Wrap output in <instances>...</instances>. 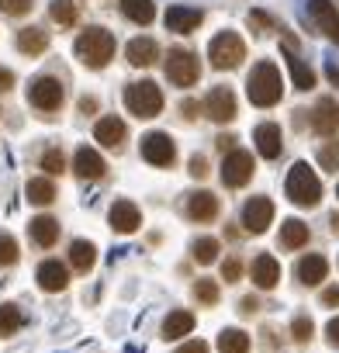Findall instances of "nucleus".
<instances>
[{"mask_svg":"<svg viewBox=\"0 0 339 353\" xmlns=\"http://www.w3.org/2000/svg\"><path fill=\"white\" fill-rule=\"evenodd\" d=\"M76 59L87 66V70H104L107 63H111V56H114V35L107 32V28H87V32H80L76 35Z\"/></svg>","mask_w":339,"mask_h":353,"instance_id":"obj_1","label":"nucleus"},{"mask_svg":"<svg viewBox=\"0 0 339 353\" xmlns=\"http://www.w3.org/2000/svg\"><path fill=\"white\" fill-rule=\"evenodd\" d=\"M246 94H249V101L256 104V108H274L277 101H280V94H284V83H280V70L274 66V63H256L253 66V73H249V80H246Z\"/></svg>","mask_w":339,"mask_h":353,"instance_id":"obj_2","label":"nucleus"},{"mask_svg":"<svg viewBox=\"0 0 339 353\" xmlns=\"http://www.w3.org/2000/svg\"><path fill=\"white\" fill-rule=\"evenodd\" d=\"M284 191H287V201L298 205V208H315L318 198H322V181L315 176V170L308 163H294L287 181H284Z\"/></svg>","mask_w":339,"mask_h":353,"instance_id":"obj_3","label":"nucleus"},{"mask_svg":"<svg viewBox=\"0 0 339 353\" xmlns=\"http://www.w3.org/2000/svg\"><path fill=\"white\" fill-rule=\"evenodd\" d=\"M125 108L135 118H156L163 111V90L152 80H138L125 87Z\"/></svg>","mask_w":339,"mask_h":353,"instance_id":"obj_4","label":"nucleus"},{"mask_svg":"<svg viewBox=\"0 0 339 353\" xmlns=\"http://www.w3.org/2000/svg\"><path fill=\"white\" fill-rule=\"evenodd\" d=\"M208 59H212L215 70H236V66L246 59V42H243L236 32H222V35L212 39Z\"/></svg>","mask_w":339,"mask_h":353,"instance_id":"obj_5","label":"nucleus"},{"mask_svg":"<svg viewBox=\"0 0 339 353\" xmlns=\"http://www.w3.org/2000/svg\"><path fill=\"white\" fill-rule=\"evenodd\" d=\"M63 97H66V90H63L59 77H35L32 87H28V104L35 111H42V114L59 111L63 108Z\"/></svg>","mask_w":339,"mask_h":353,"instance_id":"obj_6","label":"nucleus"},{"mask_svg":"<svg viewBox=\"0 0 339 353\" xmlns=\"http://www.w3.org/2000/svg\"><path fill=\"white\" fill-rule=\"evenodd\" d=\"M166 77L170 83H177V87H194L198 77H201V63L191 49H170L166 56Z\"/></svg>","mask_w":339,"mask_h":353,"instance_id":"obj_7","label":"nucleus"},{"mask_svg":"<svg viewBox=\"0 0 339 353\" xmlns=\"http://www.w3.org/2000/svg\"><path fill=\"white\" fill-rule=\"evenodd\" d=\"M253 170H256L253 166V156L246 149H232L222 159V184L225 188H246L253 181Z\"/></svg>","mask_w":339,"mask_h":353,"instance_id":"obj_8","label":"nucleus"},{"mask_svg":"<svg viewBox=\"0 0 339 353\" xmlns=\"http://www.w3.org/2000/svg\"><path fill=\"white\" fill-rule=\"evenodd\" d=\"M142 159L152 166H174L177 163V145L166 132H149L142 135Z\"/></svg>","mask_w":339,"mask_h":353,"instance_id":"obj_9","label":"nucleus"},{"mask_svg":"<svg viewBox=\"0 0 339 353\" xmlns=\"http://www.w3.org/2000/svg\"><path fill=\"white\" fill-rule=\"evenodd\" d=\"M308 14H311V21L318 25V32H322L329 42L339 46V11H336L332 0H308Z\"/></svg>","mask_w":339,"mask_h":353,"instance_id":"obj_10","label":"nucleus"},{"mask_svg":"<svg viewBox=\"0 0 339 353\" xmlns=\"http://www.w3.org/2000/svg\"><path fill=\"white\" fill-rule=\"evenodd\" d=\"M205 114H208L212 121H218V125H229V121L239 114L236 94H232L229 87H215V90L208 94V101H205Z\"/></svg>","mask_w":339,"mask_h":353,"instance_id":"obj_11","label":"nucleus"},{"mask_svg":"<svg viewBox=\"0 0 339 353\" xmlns=\"http://www.w3.org/2000/svg\"><path fill=\"white\" fill-rule=\"evenodd\" d=\"M270 222H274V201L270 198H249L243 205V225H246V232L260 236V232H267Z\"/></svg>","mask_w":339,"mask_h":353,"instance_id":"obj_12","label":"nucleus"},{"mask_svg":"<svg viewBox=\"0 0 339 353\" xmlns=\"http://www.w3.org/2000/svg\"><path fill=\"white\" fill-rule=\"evenodd\" d=\"M35 281H39L42 291L59 294V291H66V284H70V270H66L59 260H42L39 270H35Z\"/></svg>","mask_w":339,"mask_h":353,"instance_id":"obj_13","label":"nucleus"},{"mask_svg":"<svg viewBox=\"0 0 339 353\" xmlns=\"http://www.w3.org/2000/svg\"><path fill=\"white\" fill-rule=\"evenodd\" d=\"M166 32H177V35H191V32H198V25L205 21V14L198 11V8H184V4H177V8H170L166 11Z\"/></svg>","mask_w":339,"mask_h":353,"instance_id":"obj_14","label":"nucleus"},{"mask_svg":"<svg viewBox=\"0 0 339 353\" xmlns=\"http://www.w3.org/2000/svg\"><path fill=\"white\" fill-rule=\"evenodd\" d=\"M73 170H76L80 181H101L104 170H107V163L101 159V152H97V149L80 145V149H76V156H73Z\"/></svg>","mask_w":339,"mask_h":353,"instance_id":"obj_15","label":"nucleus"},{"mask_svg":"<svg viewBox=\"0 0 339 353\" xmlns=\"http://www.w3.org/2000/svg\"><path fill=\"white\" fill-rule=\"evenodd\" d=\"M253 142H256V152H260L263 159H277V156H280V149H284L280 125H274V121H263V125H256V132H253Z\"/></svg>","mask_w":339,"mask_h":353,"instance_id":"obj_16","label":"nucleus"},{"mask_svg":"<svg viewBox=\"0 0 339 353\" xmlns=\"http://www.w3.org/2000/svg\"><path fill=\"white\" fill-rule=\"evenodd\" d=\"M107 219H111V229L121 232V236H132L142 225V212L135 208V201H125V198L111 205V215Z\"/></svg>","mask_w":339,"mask_h":353,"instance_id":"obj_17","label":"nucleus"},{"mask_svg":"<svg viewBox=\"0 0 339 353\" xmlns=\"http://www.w3.org/2000/svg\"><path fill=\"white\" fill-rule=\"evenodd\" d=\"M311 128L318 135H336L339 132V104L332 97L315 101V108H311Z\"/></svg>","mask_w":339,"mask_h":353,"instance_id":"obj_18","label":"nucleus"},{"mask_svg":"<svg viewBox=\"0 0 339 353\" xmlns=\"http://www.w3.org/2000/svg\"><path fill=\"white\" fill-rule=\"evenodd\" d=\"M249 277H253V284H256L260 291H270V288H277V281H280V263H277L270 253H260V256L253 260V267H249Z\"/></svg>","mask_w":339,"mask_h":353,"instance_id":"obj_19","label":"nucleus"},{"mask_svg":"<svg viewBox=\"0 0 339 353\" xmlns=\"http://www.w3.org/2000/svg\"><path fill=\"white\" fill-rule=\"evenodd\" d=\"M325 274H329V260H325L322 253H308V256L298 260V281H301V284L318 288V284L325 281Z\"/></svg>","mask_w":339,"mask_h":353,"instance_id":"obj_20","label":"nucleus"},{"mask_svg":"<svg viewBox=\"0 0 339 353\" xmlns=\"http://www.w3.org/2000/svg\"><path fill=\"white\" fill-rule=\"evenodd\" d=\"M125 135H128V128H125V121L114 118V114H107V118H101V121L94 125V139H97L101 145H107V149H118V145L125 142Z\"/></svg>","mask_w":339,"mask_h":353,"instance_id":"obj_21","label":"nucleus"},{"mask_svg":"<svg viewBox=\"0 0 339 353\" xmlns=\"http://www.w3.org/2000/svg\"><path fill=\"white\" fill-rule=\"evenodd\" d=\"M187 215H191L194 222H212V219L218 215V198H215L212 191H194V194L187 198Z\"/></svg>","mask_w":339,"mask_h":353,"instance_id":"obj_22","label":"nucleus"},{"mask_svg":"<svg viewBox=\"0 0 339 353\" xmlns=\"http://www.w3.org/2000/svg\"><path fill=\"white\" fill-rule=\"evenodd\" d=\"M125 56H128V63L132 66H152L156 59H159V46L152 42V39H132L128 42V49H125Z\"/></svg>","mask_w":339,"mask_h":353,"instance_id":"obj_23","label":"nucleus"},{"mask_svg":"<svg viewBox=\"0 0 339 353\" xmlns=\"http://www.w3.org/2000/svg\"><path fill=\"white\" fill-rule=\"evenodd\" d=\"M191 329H194V312H187V308L170 312L166 322H163V336H166V339H181V336H187Z\"/></svg>","mask_w":339,"mask_h":353,"instance_id":"obj_24","label":"nucleus"},{"mask_svg":"<svg viewBox=\"0 0 339 353\" xmlns=\"http://www.w3.org/2000/svg\"><path fill=\"white\" fill-rule=\"evenodd\" d=\"M28 232H32V239H35L39 246H45V250H49V246L59 239V222H56L52 215H39V219H32Z\"/></svg>","mask_w":339,"mask_h":353,"instance_id":"obj_25","label":"nucleus"},{"mask_svg":"<svg viewBox=\"0 0 339 353\" xmlns=\"http://www.w3.org/2000/svg\"><path fill=\"white\" fill-rule=\"evenodd\" d=\"M308 225L301 222V219H287L284 225H280V246L284 250H301L305 243H308Z\"/></svg>","mask_w":339,"mask_h":353,"instance_id":"obj_26","label":"nucleus"},{"mask_svg":"<svg viewBox=\"0 0 339 353\" xmlns=\"http://www.w3.org/2000/svg\"><path fill=\"white\" fill-rule=\"evenodd\" d=\"M18 49H21L25 56H42V52L49 49V35H45L42 28H21V32H18Z\"/></svg>","mask_w":339,"mask_h":353,"instance_id":"obj_27","label":"nucleus"},{"mask_svg":"<svg viewBox=\"0 0 339 353\" xmlns=\"http://www.w3.org/2000/svg\"><path fill=\"white\" fill-rule=\"evenodd\" d=\"M118 4H121V14L135 25H152V18H156L152 0H118Z\"/></svg>","mask_w":339,"mask_h":353,"instance_id":"obj_28","label":"nucleus"},{"mask_svg":"<svg viewBox=\"0 0 339 353\" xmlns=\"http://www.w3.org/2000/svg\"><path fill=\"white\" fill-rule=\"evenodd\" d=\"M25 191H28V201H32V205H42V208H45V205L56 201V184L49 181V176H32Z\"/></svg>","mask_w":339,"mask_h":353,"instance_id":"obj_29","label":"nucleus"},{"mask_svg":"<svg viewBox=\"0 0 339 353\" xmlns=\"http://www.w3.org/2000/svg\"><path fill=\"white\" fill-rule=\"evenodd\" d=\"M287 70H291V80H294L298 90H311V87H315V73H311V66H305V59H298L291 46H287Z\"/></svg>","mask_w":339,"mask_h":353,"instance_id":"obj_30","label":"nucleus"},{"mask_svg":"<svg viewBox=\"0 0 339 353\" xmlns=\"http://www.w3.org/2000/svg\"><path fill=\"white\" fill-rule=\"evenodd\" d=\"M94 260H97V250H94V243H87V239H76V243L70 246V263H73L80 274H87V270L94 267Z\"/></svg>","mask_w":339,"mask_h":353,"instance_id":"obj_31","label":"nucleus"},{"mask_svg":"<svg viewBox=\"0 0 339 353\" xmlns=\"http://www.w3.org/2000/svg\"><path fill=\"white\" fill-rule=\"evenodd\" d=\"M218 353H249V336L243 329H222L218 332Z\"/></svg>","mask_w":339,"mask_h":353,"instance_id":"obj_32","label":"nucleus"},{"mask_svg":"<svg viewBox=\"0 0 339 353\" xmlns=\"http://www.w3.org/2000/svg\"><path fill=\"white\" fill-rule=\"evenodd\" d=\"M49 14H52V21H56V25L70 28V25H76V21H80V4H76V0H52Z\"/></svg>","mask_w":339,"mask_h":353,"instance_id":"obj_33","label":"nucleus"},{"mask_svg":"<svg viewBox=\"0 0 339 353\" xmlns=\"http://www.w3.org/2000/svg\"><path fill=\"white\" fill-rule=\"evenodd\" d=\"M25 325V312L18 305H0V336H14Z\"/></svg>","mask_w":339,"mask_h":353,"instance_id":"obj_34","label":"nucleus"},{"mask_svg":"<svg viewBox=\"0 0 339 353\" xmlns=\"http://www.w3.org/2000/svg\"><path fill=\"white\" fill-rule=\"evenodd\" d=\"M318 166H322V170H329V173H336V170H339V142H336V139L318 145Z\"/></svg>","mask_w":339,"mask_h":353,"instance_id":"obj_35","label":"nucleus"},{"mask_svg":"<svg viewBox=\"0 0 339 353\" xmlns=\"http://www.w3.org/2000/svg\"><path fill=\"white\" fill-rule=\"evenodd\" d=\"M194 260H198V263H215V260H218V239H212V236L198 239V243H194Z\"/></svg>","mask_w":339,"mask_h":353,"instance_id":"obj_36","label":"nucleus"},{"mask_svg":"<svg viewBox=\"0 0 339 353\" xmlns=\"http://www.w3.org/2000/svg\"><path fill=\"white\" fill-rule=\"evenodd\" d=\"M218 294H222V291H218V281H205V277H201V281L194 284L198 305H218Z\"/></svg>","mask_w":339,"mask_h":353,"instance_id":"obj_37","label":"nucleus"},{"mask_svg":"<svg viewBox=\"0 0 339 353\" xmlns=\"http://www.w3.org/2000/svg\"><path fill=\"white\" fill-rule=\"evenodd\" d=\"M18 263V239L11 232H0V267H14Z\"/></svg>","mask_w":339,"mask_h":353,"instance_id":"obj_38","label":"nucleus"},{"mask_svg":"<svg viewBox=\"0 0 339 353\" xmlns=\"http://www.w3.org/2000/svg\"><path fill=\"white\" fill-rule=\"evenodd\" d=\"M42 170H45L49 176L63 173V170H66V156H63V149H56V145L45 149V152H42Z\"/></svg>","mask_w":339,"mask_h":353,"instance_id":"obj_39","label":"nucleus"},{"mask_svg":"<svg viewBox=\"0 0 339 353\" xmlns=\"http://www.w3.org/2000/svg\"><path fill=\"white\" fill-rule=\"evenodd\" d=\"M311 332H315V325H311L308 315H298V319L291 322V336H294V343H308Z\"/></svg>","mask_w":339,"mask_h":353,"instance_id":"obj_40","label":"nucleus"},{"mask_svg":"<svg viewBox=\"0 0 339 353\" xmlns=\"http://www.w3.org/2000/svg\"><path fill=\"white\" fill-rule=\"evenodd\" d=\"M32 4H35V0H0V11L11 14V18H21V14L32 11Z\"/></svg>","mask_w":339,"mask_h":353,"instance_id":"obj_41","label":"nucleus"},{"mask_svg":"<svg viewBox=\"0 0 339 353\" xmlns=\"http://www.w3.org/2000/svg\"><path fill=\"white\" fill-rule=\"evenodd\" d=\"M239 274H243V263H239L236 256H229V260L222 263V281L232 284V281H239Z\"/></svg>","mask_w":339,"mask_h":353,"instance_id":"obj_42","label":"nucleus"},{"mask_svg":"<svg viewBox=\"0 0 339 353\" xmlns=\"http://www.w3.org/2000/svg\"><path fill=\"white\" fill-rule=\"evenodd\" d=\"M177 353H208V343H205V339H191V343H184Z\"/></svg>","mask_w":339,"mask_h":353,"instance_id":"obj_43","label":"nucleus"},{"mask_svg":"<svg viewBox=\"0 0 339 353\" xmlns=\"http://www.w3.org/2000/svg\"><path fill=\"white\" fill-rule=\"evenodd\" d=\"M325 339H329L332 346H339V315L329 319V325H325Z\"/></svg>","mask_w":339,"mask_h":353,"instance_id":"obj_44","label":"nucleus"},{"mask_svg":"<svg viewBox=\"0 0 339 353\" xmlns=\"http://www.w3.org/2000/svg\"><path fill=\"white\" fill-rule=\"evenodd\" d=\"M191 173L194 176H205L208 173V159L205 156H191Z\"/></svg>","mask_w":339,"mask_h":353,"instance_id":"obj_45","label":"nucleus"},{"mask_svg":"<svg viewBox=\"0 0 339 353\" xmlns=\"http://www.w3.org/2000/svg\"><path fill=\"white\" fill-rule=\"evenodd\" d=\"M249 25H256V28H274V21H270L263 11H253V14H249Z\"/></svg>","mask_w":339,"mask_h":353,"instance_id":"obj_46","label":"nucleus"},{"mask_svg":"<svg viewBox=\"0 0 339 353\" xmlns=\"http://www.w3.org/2000/svg\"><path fill=\"white\" fill-rule=\"evenodd\" d=\"M14 87V73L8 66H0V90H11Z\"/></svg>","mask_w":339,"mask_h":353,"instance_id":"obj_47","label":"nucleus"},{"mask_svg":"<svg viewBox=\"0 0 339 353\" xmlns=\"http://www.w3.org/2000/svg\"><path fill=\"white\" fill-rule=\"evenodd\" d=\"M181 111H184L187 118H198V111H201V104H198V101H184V104H181Z\"/></svg>","mask_w":339,"mask_h":353,"instance_id":"obj_48","label":"nucleus"},{"mask_svg":"<svg viewBox=\"0 0 339 353\" xmlns=\"http://www.w3.org/2000/svg\"><path fill=\"white\" fill-rule=\"evenodd\" d=\"M322 301L325 305H339V288H325L322 291Z\"/></svg>","mask_w":339,"mask_h":353,"instance_id":"obj_49","label":"nucleus"},{"mask_svg":"<svg viewBox=\"0 0 339 353\" xmlns=\"http://www.w3.org/2000/svg\"><path fill=\"white\" fill-rule=\"evenodd\" d=\"M80 111H83V114L97 111V101H94V97H80Z\"/></svg>","mask_w":339,"mask_h":353,"instance_id":"obj_50","label":"nucleus"},{"mask_svg":"<svg viewBox=\"0 0 339 353\" xmlns=\"http://www.w3.org/2000/svg\"><path fill=\"white\" fill-rule=\"evenodd\" d=\"M218 149H222V152H232V149H236V139H232V135H222V139H218Z\"/></svg>","mask_w":339,"mask_h":353,"instance_id":"obj_51","label":"nucleus"},{"mask_svg":"<svg viewBox=\"0 0 339 353\" xmlns=\"http://www.w3.org/2000/svg\"><path fill=\"white\" fill-rule=\"evenodd\" d=\"M256 308H260V305H256V298H243V312H246V315H253Z\"/></svg>","mask_w":339,"mask_h":353,"instance_id":"obj_52","label":"nucleus"},{"mask_svg":"<svg viewBox=\"0 0 339 353\" xmlns=\"http://www.w3.org/2000/svg\"><path fill=\"white\" fill-rule=\"evenodd\" d=\"M332 232H339V215H332Z\"/></svg>","mask_w":339,"mask_h":353,"instance_id":"obj_53","label":"nucleus"},{"mask_svg":"<svg viewBox=\"0 0 339 353\" xmlns=\"http://www.w3.org/2000/svg\"><path fill=\"white\" fill-rule=\"evenodd\" d=\"M336 194H339V191H336Z\"/></svg>","mask_w":339,"mask_h":353,"instance_id":"obj_54","label":"nucleus"}]
</instances>
